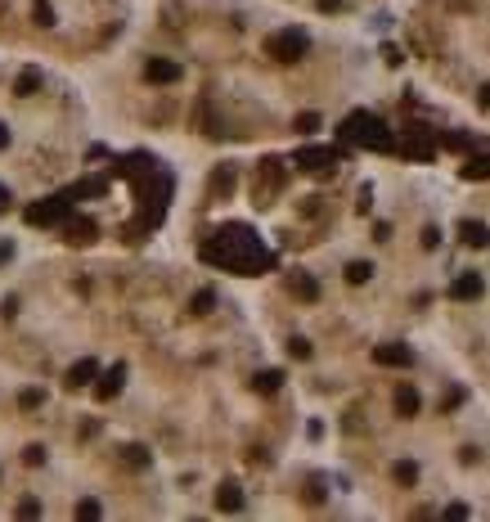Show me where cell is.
Segmentation results:
<instances>
[{
    "instance_id": "1",
    "label": "cell",
    "mask_w": 490,
    "mask_h": 522,
    "mask_svg": "<svg viewBox=\"0 0 490 522\" xmlns=\"http://www.w3.org/2000/svg\"><path fill=\"white\" fill-rule=\"evenodd\" d=\"M203 261L220 266V270H234V275H256V270H270L275 266V252L247 225H220L203 243Z\"/></svg>"
},
{
    "instance_id": "2",
    "label": "cell",
    "mask_w": 490,
    "mask_h": 522,
    "mask_svg": "<svg viewBox=\"0 0 490 522\" xmlns=\"http://www.w3.org/2000/svg\"><path fill=\"white\" fill-rule=\"evenodd\" d=\"M338 136H342V140H351V145L373 149V154H396V136H391L387 122L373 117V113H351V117L338 127Z\"/></svg>"
},
{
    "instance_id": "3",
    "label": "cell",
    "mask_w": 490,
    "mask_h": 522,
    "mask_svg": "<svg viewBox=\"0 0 490 522\" xmlns=\"http://www.w3.org/2000/svg\"><path fill=\"white\" fill-rule=\"evenodd\" d=\"M68 216H72V198L68 194H50V198H41V203H32L23 212V221L27 225H68Z\"/></svg>"
},
{
    "instance_id": "4",
    "label": "cell",
    "mask_w": 490,
    "mask_h": 522,
    "mask_svg": "<svg viewBox=\"0 0 490 522\" xmlns=\"http://www.w3.org/2000/svg\"><path fill=\"white\" fill-rule=\"evenodd\" d=\"M306 32L302 27H284V32H275V36H266V54L270 59H279V63H297L306 54Z\"/></svg>"
},
{
    "instance_id": "5",
    "label": "cell",
    "mask_w": 490,
    "mask_h": 522,
    "mask_svg": "<svg viewBox=\"0 0 490 522\" xmlns=\"http://www.w3.org/2000/svg\"><path fill=\"white\" fill-rule=\"evenodd\" d=\"M293 163L302 167V172L324 176V172H333V167H338V149H324V145H302V149L293 154Z\"/></svg>"
},
{
    "instance_id": "6",
    "label": "cell",
    "mask_w": 490,
    "mask_h": 522,
    "mask_svg": "<svg viewBox=\"0 0 490 522\" xmlns=\"http://www.w3.org/2000/svg\"><path fill=\"white\" fill-rule=\"evenodd\" d=\"M400 154L418 158V163L436 158V140H432V131H427V127H409V136H405V145H400Z\"/></svg>"
},
{
    "instance_id": "7",
    "label": "cell",
    "mask_w": 490,
    "mask_h": 522,
    "mask_svg": "<svg viewBox=\"0 0 490 522\" xmlns=\"http://www.w3.org/2000/svg\"><path fill=\"white\" fill-rule=\"evenodd\" d=\"M185 77V68H180L176 59H149L144 63V81H153V86H171V81Z\"/></svg>"
},
{
    "instance_id": "8",
    "label": "cell",
    "mask_w": 490,
    "mask_h": 522,
    "mask_svg": "<svg viewBox=\"0 0 490 522\" xmlns=\"http://www.w3.org/2000/svg\"><path fill=\"white\" fill-rule=\"evenodd\" d=\"M95 234H99V225H95L90 216H68V225H63V243H72V248L95 243Z\"/></svg>"
},
{
    "instance_id": "9",
    "label": "cell",
    "mask_w": 490,
    "mask_h": 522,
    "mask_svg": "<svg viewBox=\"0 0 490 522\" xmlns=\"http://www.w3.org/2000/svg\"><path fill=\"white\" fill-rule=\"evenodd\" d=\"M373 360L387 365V369H409L414 365V351H409L405 343H382V347H373Z\"/></svg>"
},
{
    "instance_id": "10",
    "label": "cell",
    "mask_w": 490,
    "mask_h": 522,
    "mask_svg": "<svg viewBox=\"0 0 490 522\" xmlns=\"http://www.w3.org/2000/svg\"><path fill=\"white\" fill-rule=\"evenodd\" d=\"M279 185H284V163H279V158H266V163H261V189H252V194L261 198V207H266V198H270Z\"/></svg>"
},
{
    "instance_id": "11",
    "label": "cell",
    "mask_w": 490,
    "mask_h": 522,
    "mask_svg": "<svg viewBox=\"0 0 490 522\" xmlns=\"http://www.w3.org/2000/svg\"><path fill=\"white\" fill-rule=\"evenodd\" d=\"M482 288H486L482 275L468 270V275H459V279L450 284V297H455V302H477V297H482Z\"/></svg>"
},
{
    "instance_id": "12",
    "label": "cell",
    "mask_w": 490,
    "mask_h": 522,
    "mask_svg": "<svg viewBox=\"0 0 490 522\" xmlns=\"http://www.w3.org/2000/svg\"><path fill=\"white\" fill-rule=\"evenodd\" d=\"M95 378H99V365H95L90 356H81V360H76V365L68 369V378H63V383H68V392H76V387L95 383Z\"/></svg>"
},
{
    "instance_id": "13",
    "label": "cell",
    "mask_w": 490,
    "mask_h": 522,
    "mask_svg": "<svg viewBox=\"0 0 490 522\" xmlns=\"http://www.w3.org/2000/svg\"><path fill=\"white\" fill-rule=\"evenodd\" d=\"M122 383H126V365H113L108 374H99V387H95V396H99V401H113V396L122 392Z\"/></svg>"
},
{
    "instance_id": "14",
    "label": "cell",
    "mask_w": 490,
    "mask_h": 522,
    "mask_svg": "<svg viewBox=\"0 0 490 522\" xmlns=\"http://www.w3.org/2000/svg\"><path fill=\"white\" fill-rule=\"evenodd\" d=\"M288 288H293V297H302V302H315L320 297V284L311 279L306 270H293V279H288Z\"/></svg>"
},
{
    "instance_id": "15",
    "label": "cell",
    "mask_w": 490,
    "mask_h": 522,
    "mask_svg": "<svg viewBox=\"0 0 490 522\" xmlns=\"http://www.w3.org/2000/svg\"><path fill=\"white\" fill-rule=\"evenodd\" d=\"M216 505L225 509V514H238V509H243V491H238V482H220Z\"/></svg>"
},
{
    "instance_id": "16",
    "label": "cell",
    "mask_w": 490,
    "mask_h": 522,
    "mask_svg": "<svg viewBox=\"0 0 490 522\" xmlns=\"http://www.w3.org/2000/svg\"><path fill=\"white\" fill-rule=\"evenodd\" d=\"M459 239H464L468 248H486V243H490V230H486L482 221H464V225H459Z\"/></svg>"
},
{
    "instance_id": "17",
    "label": "cell",
    "mask_w": 490,
    "mask_h": 522,
    "mask_svg": "<svg viewBox=\"0 0 490 522\" xmlns=\"http://www.w3.org/2000/svg\"><path fill=\"white\" fill-rule=\"evenodd\" d=\"M396 414H400V419H414V414H418V392L409 383L396 387Z\"/></svg>"
},
{
    "instance_id": "18",
    "label": "cell",
    "mask_w": 490,
    "mask_h": 522,
    "mask_svg": "<svg viewBox=\"0 0 490 522\" xmlns=\"http://www.w3.org/2000/svg\"><path fill=\"white\" fill-rule=\"evenodd\" d=\"M36 86H41V68H23L14 81V95L18 99H27V95H36Z\"/></svg>"
},
{
    "instance_id": "19",
    "label": "cell",
    "mask_w": 490,
    "mask_h": 522,
    "mask_svg": "<svg viewBox=\"0 0 490 522\" xmlns=\"http://www.w3.org/2000/svg\"><path fill=\"white\" fill-rule=\"evenodd\" d=\"M464 180H490V154H477L464 163Z\"/></svg>"
},
{
    "instance_id": "20",
    "label": "cell",
    "mask_w": 490,
    "mask_h": 522,
    "mask_svg": "<svg viewBox=\"0 0 490 522\" xmlns=\"http://www.w3.org/2000/svg\"><path fill=\"white\" fill-rule=\"evenodd\" d=\"M252 387L270 396V392H279V387H284V374H279V369H261V374L252 378Z\"/></svg>"
},
{
    "instance_id": "21",
    "label": "cell",
    "mask_w": 490,
    "mask_h": 522,
    "mask_svg": "<svg viewBox=\"0 0 490 522\" xmlns=\"http://www.w3.org/2000/svg\"><path fill=\"white\" fill-rule=\"evenodd\" d=\"M229 189H234V167H216V176H211V194L225 198Z\"/></svg>"
},
{
    "instance_id": "22",
    "label": "cell",
    "mask_w": 490,
    "mask_h": 522,
    "mask_svg": "<svg viewBox=\"0 0 490 522\" xmlns=\"http://www.w3.org/2000/svg\"><path fill=\"white\" fill-rule=\"evenodd\" d=\"M104 189H108L104 180H81V185H72V189H68V198H72V203H76V198H99Z\"/></svg>"
},
{
    "instance_id": "23",
    "label": "cell",
    "mask_w": 490,
    "mask_h": 522,
    "mask_svg": "<svg viewBox=\"0 0 490 522\" xmlns=\"http://www.w3.org/2000/svg\"><path fill=\"white\" fill-rule=\"evenodd\" d=\"M211 307H216V293H211V288H203V293H194V302H189V311H194V316H207Z\"/></svg>"
},
{
    "instance_id": "24",
    "label": "cell",
    "mask_w": 490,
    "mask_h": 522,
    "mask_svg": "<svg viewBox=\"0 0 490 522\" xmlns=\"http://www.w3.org/2000/svg\"><path fill=\"white\" fill-rule=\"evenodd\" d=\"M369 275H373L369 261H351L347 266V284H369Z\"/></svg>"
},
{
    "instance_id": "25",
    "label": "cell",
    "mask_w": 490,
    "mask_h": 522,
    "mask_svg": "<svg viewBox=\"0 0 490 522\" xmlns=\"http://www.w3.org/2000/svg\"><path fill=\"white\" fill-rule=\"evenodd\" d=\"M32 18H36L41 27H54V5H50V0H36V5H32Z\"/></svg>"
},
{
    "instance_id": "26",
    "label": "cell",
    "mask_w": 490,
    "mask_h": 522,
    "mask_svg": "<svg viewBox=\"0 0 490 522\" xmlns=\"http://www.w3.org/2000/svg\"><path fill=\"white\" fill-rule=\"evenodd\" d=\"M391 473H396V482H405V487H414V482H418V464H409V459H400Z\"/></svg>"
},
{
    "instance_id": "27",
    "label": "cell",
    "mask_w": 490,
    "mask_h": 522,
    "mask_svg": "<svg viewBox=\"0 0 490 522\" xmlns=\"http://www.w3.org/2000/svg\"><path fill=\"white\" fill-rule=\"evenodd\" d=\"M122 455H126V464H131V468H144V464H149V450H144V446H126Z\"/></svg>"
},
{
    "instance_id": "28",
    "label": "cell",
    "mask_w": 490,
    "mask_h": 522,
    "mask_svg": "<svg viewBox=\"0 0 490 522\" xmlns=\"http://www.w3.org/2000/svg\"><path fill=\"white\" fill-rule=\"evenodd\" d=\"M288 356L293 360H311V343H306V338H293V343H288Z\"/></svg>"
},
{
    "instance_id": "29",
    "label": "cell",
    "mask_w": 490,
    "mask_h": 522,
    "mask_svg": "<svg viewBox=\"0 0 490 522\" xmlns=\"http://www.w3.org/2000/svg\"><path fill=\"white\" fill-rule=\"evenodd\" d=\"M18 518H41V500H18Z\"/></svg>"
},
{
    "instance_id": "30",
    "label": "cell",
    "mask_w": 490,
    "mask_h": 522,
    "mask_svg": "<svg viewBox=\"0 0 490 522\" xmlns=\"http://www.w3.org/2000/svg\"><path fill=\"white\" fill-rule=\"evenodd\" d=\"M99 500H76V518H99Z\"/></svg>"
},
{
    "instance_id": "31",
    "label": "cell",
    "mask_w": 490,
    "mask_h": 522,
    "mask_svg": "<svg viewBox=\"0 0 490 522\" xmlns=\"http://www.w3.org/2000/svg\"><path fill=\"white\" fill-rule=\"evenodd\" d=\"M45 396L36 392V387H27V392H18V405H23V410H36V405H41Z\"/></svg>"
},
{
    "instance_id": "32",
    "label": "cell",
    "mask_w": 490,
    "mask_h": 522,
    "mask_svg": "<svg viewBox=\"0 0 490 522\" xmlns=\"http://www.w3.org/2000/svg\"><path fill=\"white\" fill-rule=\"evenodd\" d=\"M23 464H27V468L45 464V446H27V450H23Z\"/></svg>"
},
{
    "instance_id": "33",
    "label": "cell",
    "mask_w": 490,
    "mask_h": 522,
    "mask_svg": "<svg viewBox=\"0 0 490 522\" xmlns=\"http://www.w3.org/2000/svg\"><path fill=\"white\" fill-rule=\"evenodd\" d=\"M297 131H302V136H311V131H320V117H315V113H302V117H297Z\"/></svg>"
},
{
    "instance_id": "34",
    "label": "cell",
    "mask_w": 490,
    "mask_h": 522,
    "mask_svg": "<svg viewBox=\"0 0 490 522\" xmlns=\"http://www.w3.org/2000/svg\"><path fill=\"white\" fill-rule=\"evenodd\" d=\"M436 243H441V230H436V225H427V230H423V248H436Z\"/></svg>"
},
{
    "instance_id": "35",
    "label": "cell",
    "mask_w": 490,
    "mask_h": 522,
    "mask_svg": "<svg viewBox=\"0 0 490 522\" xmlns=\"http://www.w3.org/2000/svg\"><path fill=\"white\" fill-rule=\"evenodd\" d=\"M9 203H14V198H9V189L0 185V212H9Z\"/></svg>"
},
{
    "instance_id": "36",
    "label": "cell",
    "mask_w": 490,
    "mask_h": 522,
    "mask_svg": "<svg viewBox=\"0 0 490 522\" xmlns=\"http://www.w3.org/2000/svg\"><path fill=\"white\" fill-rule=\"evenodd\" d=\"M477 99H482V108H490V86H482V95H477Z\"/></svg>"
},
{
    "instance_id": "37",
    "label": "cell",
    "mask_w": 490,
    "mask_h": 522,
    "mask_svg": "<svg viewBox=\"0 0 490 522\" xmlns=\"http://www.w3.org/2000/svg\"><path fill=\"white\" fill-rule=\"evenodd\" d=\"M9 145V127H5V122H0V149H5Z\"/></svg>"
},
{
    "instance_id": "38",
    "label": "cell",
    "mask_w": 490,
    "mask_h": 522,
    "mask_svg": "<svg viewBox=\"0 0 490 522\" xmlns=\"http://www.w3.org/2000/svg\"><path fill=\"white\" fill-rule=\"evenodd\" d=\"M342 5V0H320V9H338Z\"/></svg>"
},
{
    "instance_id": "39",
    "label": "cell",
    "mask_w": 490,
    "mask_h": 522,
    "mask_svg": "<svg viewBox=\"0 0 490 522\" xmlns=\"http://www.w3.org/2000/svg\"><path fill=\"white\" fill-rule=\"evenodd\" d=\"M9 261V243H0V266H5Z\"/></svg>"
}]
</instances>
